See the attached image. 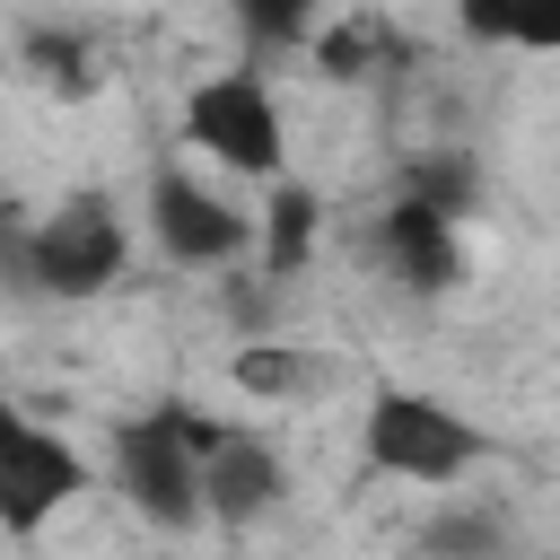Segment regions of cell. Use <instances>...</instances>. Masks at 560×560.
<instances>
[{
	"label": "cell",
	"instance_id": "obj_3",
	"mask_svg": "<svg viewBox=\"0 0 560 560\" xmlns=\"http://www.w3.org/2000/svg\"><path fill=\"white\" fill-rule=\"evenodd\" d=\"M122 219L105 192H70L52 219L26 228V298H105L122 280Z\"/></svg>",
	"mask_w": 560,
	"mask_h": 560
},
{
	"label": "cell",
	"instance_id": "obj_13",
	"mask_svg": "<svg viewBox=\"0 0 560 560\" xmlns=\"http://www.w3.org/2000/svg\"><path fill=\"white\" fill-rule=\"evenodd\" d=\"M315 9H324V0H228L236 35H245L254 52H289V44H306V35H315Z\"/></svg>",
	"mask_w": 560,
	"mask_h": 560
},
{
	"label": "cell",
	"instance_id": "obj_17",
	"mask_svg": "<svg viewBox=\"0 0 560 560\" xmlns=\"http://www.w3.org/2000/svg\"><path fill=\"white\" fill-rule=\"evenodd\" d=\"M0 280L26 289V219H18V201H0Z\"/></svg>",
	"mask_w": 560,
	"mask_h": 560
},
{
	"label": "cell",
	"instance_id": "obj_4",
	"mask_svg": "<svg viewBox=\"0 0 560 560\" xmlns=\"http://www.w3.org/2000/svg\"><path fill=\"white\" fill-rule=\"evenodd\" d=\"M79 490H88V455L44 420H26L18 402H0V534L35 542Z\"/></svg>",
	"mask_w": 560,
	"mask_h": 560
},
{
	"label": "cell",
	"instance_id": "obj_11",
	"mask_svg": "<svg viewBox=\"0 0 560 560\" xmlns=\"http://www.w3.org/2000/svg\"><path fill=\"white\" fill-rule=\"evenodd\" d=\"M315 219H324V201H315L306 184L280 175V192L262 201V262H271V280H298V271H306V254H315Z\"/></svg>",
	"mask_w": 560,
	"mask_h": 560
},
{
	"label": "cell",
	"instance_id": "obj_2",
	"mask_svg": "<svg viewBox=\"0 0 560 560\" xmlns=\"http://www.w3.org/2000/svg\"><path fill=\"white\" fill-rule=\"evenodd\" d=\"M359 455H368V472H385V481L446 490V481H464V472L490 455V438H481L455 402H438V394H420V385H376V394H368V420H359Z\"/></svg>",
	"mask_w": 560,
	"mask_h": 560
},
{
	"label": "cell",
	"instance_id": "obj_10",
	"mask_svg": "<svg viewBox=\"0 0 560 560\" xmlns=\"http://www.w3.org/2000/svg\"><path fill=\"white\" fill-rule=\"evenodd\" d=\"M394 192L464 219V210H481V166H472V149H411V158L394 166Z\"/></svg>",
	"mask_w": 560,
	"mask_h": 560
},
{
	"label": "cell",
	"instance_id": "obj_14",
	"mask_svg": "<svg viewBox=\"0 0 560 560\" xmlns=\"http://www.w3.org/2000/svg\"><path fill=\"white\" fill-rule=\"evenodd\" d=\"M306 44H315V70H324V79H368V70H376V52H385L376 18H350V26H315Z\"/></svg>",
	"mask_w": 560,
	"mask_h": 560
},
{
	"label": "cell",
	"instance_id": "obj_15",
	"mask_svg": "<svg viewBox=\"0 0 560 560\" xmlns=\"http://www.w3.org/2000/svg\"><path fill=\"white\" fill-rule=\"evenodd\" d=\"M236 385L262 394V402H289V394H306V359L289 341H245L236 350Z\"/></svg>",
	"mask_w": 560,
	"mask_h": 560
},
{
	"label": "cell",
	"instance_id": "obj_5",
	"mask_svg": "<svg viewBox=\"0 0 560 560\" xmlns=\"http://www.w3.org/2000/svg\"><path fill=\"white\" fill-rule=\"evenodd\" d=\"M184 140L210 149L228 175L271 184L280 175V96L262 88V70H219L184 96Z\"/></svg>",
	"mask_w": 560,
	"mask_h": 560
},
{
	"label": "cell",
	"instance_id": "obj_8",
	"mask_svg": "<svg viewBox=\"0 0 560 560\" xmlns=\"http://www.w3.org/2000/svg\"><path fill=\"white\" fill-rule=\"evenodd\" d=\"M376 245H385L394 280H402V289H420V298H438V289H455V280H464V236H455V219H446V210H429V201H411V192H394V210H385Z\"/></svg>",
	"mask_w": 560,
	"mask_h": 560
},
{
	"label": "cell",
	"instance_id": "obj_1",
	"mask_svg": "<svg viewBox=\"0 0 560 560\" xmlns=\"http://www.w3.org/2000/svg\"><path fill=\"white\" fill-rule=\"evenodd\" d=\"M219 446V420H201L192 402H158L140 420H114V490L131 499L140 525L158 534H192L201 525V455Z\"/></svg>",
	"mask_w": 560,
	"mask_h": 560
},
{
	"label": "cell",
	"instance_id": "obj_12",
	"mask_svg": "<svg viewBox=\"0 0 560 560\" xmlns=\"http://www.w3.org/2000/svg\"><path fill=\"white\" fill-rule=\"evenodd\" d=\"M508 508H490V499H464V508H438L429 525H420V551H438V560H490V551H508Z\"/></svg>",
	"mask_w": 560,
	"mask_h": 560
},
{
	"label": "cell",
	"instance_id": "obj_6",
	"mask_svg": "<svg viewBox=\"0 0 560 560\" xmlns=\"http://www.w3.org/2000/svg\"><path fill=\"white\" fill-rule=\"evenodd\" d=\"M149 236H158V254L184 262V271H228V262L254 245V219H245L228 192L192 184L184 166H158V175H149Z\"/></svg>",
	"mask_w": 560,
	"mask_h": 560
},
{
	"label": "cell",
	"instance_id": "obj_9",
	"mask_svg": "<svg viewBox=\"0 0 560 560\" xmlns=\"http://www.w3.org/2000/svg\"><path fill=\"white\" fill-rule=\"evenodd\" d=\"M455 26L508 52H560V0H455Z\"/></svg>",
	"mask_w": 560,
	"mask_h": 560
},
{
	"label": "cell",
	"instance_id": "obj_7",
	"mask_svg": "<svg viewBox=\"0 0 560 560\" xmlns=\"http://www.w3.org/2000/svg\"><path fill=\"white\" fill-rule=\"evenodd\" d=\"M280 499H289L280 446L254 438V429H219V446L201 455V516L228 525V534H245V525H262Z\"/></svg>",
	"mask_w": 560,
	"mask_h": 560
},
{
	"label": "cell",
	"instance_id": "obj_16",
	"mask_svg": "<svg viewBox=\"0 0 560 560\" xmlns=\"http://www.w3.org/2000/svg\"><path fill=\"white\" fill-rule=\"evenodd\" d=\"M26 70H35L44 88H61V96H79V88L96 79V70H88V44L61 35V26H35V35H26Z\"/></svg>",
	"mask_w": 560,
	"mask_h": 560
}]
</instances>
